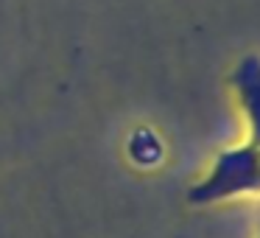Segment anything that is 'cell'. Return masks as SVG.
Wrapping results in <instances>:
<instances>
[{"instance_id":"obj_1","label":"cell","mask_w":260,"mask_h":238,"mask_svg":"<svg viewBox=\"0 0 260 238\" xmlns=\"http://www.w3.org/2000/svg\"><path fill=\"white\" fill-rule=\"evenodd\" d=\"M260 191V174H257V146H235L226 148L215 157V165L199 185L187 191V202L193 204H210L221 199L238 196V193H254Z\"/></svg>"},{"instance_id":"obj_2","label":"cell","mask_w":260,"mask_h":238,"mask_svg":"<svg viewBox=\"0 0 260 238\" xmlns=\"http://www.w3.org/2000/svg\"><path fill=\"white\" fill-rule=\"evenodd\" d=\"M232 87L238 93L243 118L249 124V135H252V146L260 148V59L246 56L232 73Z\"/></svg>"},{"instance_id":"obj_3","label":"cell","mask_w":260,"mask_h":238,"mask_svg":"<svg viewBox=\"0 0 260 238\" xmlns=\"http://www.w3.org/2000/svg\"><path fill=\"white\" fill-rule=\"evenodd\" d=\"M126 154L137 168H157L165 160V146L159 140V135L148 126H140L129 135L126 140Z\"/></svg>"},{"instance_id":"obj_4","label":"cell","mask_w":260,"mask_h":238,"mask_svg":"<svg viewBox=\"0 0 260 238\" xmlns=\"http://www.w3.org/2000/svg\"><path fill=\"white\" fill-rule=\"evenodd\" d=\"M257 174H260V148H257Z\"/></svg>"}]
</instances>
